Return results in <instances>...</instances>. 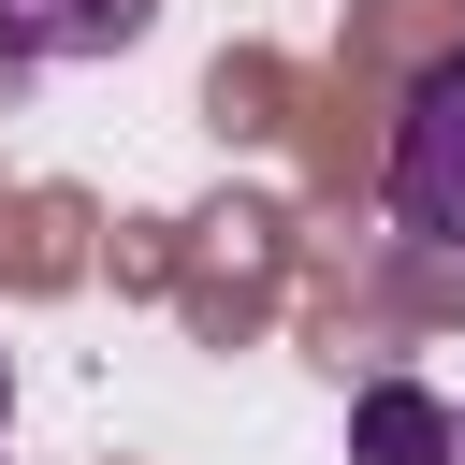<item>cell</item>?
<instances>
[{"label": "cell", "instance_id": "1", "mask_svg": "<svg viewBox=\"0 0 465 465\" xmlns=\"http://www.w3.org/2000/svg\"><path fill=\"white\" fill-rule=\"evenodd\" d=\"M392 232H421L436 262H465V44L392 116Z\"/></svg>", "mask_w": 465, "mask_h": 465}, {"label": "cell", "instance_id": "2", "mask_svg": "<svg viewBox=\"0 0 465 465\" xmlns=\"http://www.w3.org/2000/svg\"><path fill=\"white\" fill-rule=\"evenodd\" d=\"M160 29V0H0V73H73V58H131Z\"/></svg>", "mask_w": 465, "mask_h": 465}, {"label": "cell", "instance_id": "3", "mask_svg": "<svg viewBox=\"0 0 465 465\" xmlns=\"http://www.w3.org/2000/svg\"><path fill=\"white\" fill-rule=\"evenodd\" d=\"M349 465H450V392L363 378V392H349Z\"/></svg>", "mask_w": 465, "mask_h": 465}, {"label": "cell", "instance_id": "4", "mask_svg": "<svg viewBox=\"0 0 465 465\" xmlns=\"http://www.w3.org/2000/svg\"><path fill=\"white\" fill-rule=\"evenodd\" d=\"M0 421H15V363H0Z\"/></svg>", "mask_w": 465, "mask_h": 465}, {"label": "cell", "instance_id": "5", "mask_svg": "<svg viewBox=\"0 0 465 465\" xmlns=\"http://www.w3.org/2000/svg\"><path fill=\"white\" fill-rule=\"evenodd\" d=\"M450 465H465V407H450Z\"/></svg>", "mask_w": 465, "mask_h": 465}]
</instances>
